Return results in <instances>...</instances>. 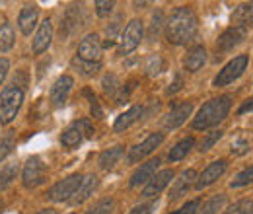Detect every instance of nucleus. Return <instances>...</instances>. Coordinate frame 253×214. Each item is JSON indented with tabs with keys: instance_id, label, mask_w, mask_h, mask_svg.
Returning <instances> with one entry per match:
<instances>
[{
	"instance_id": "nucleus-47",
	"label": "nucleus",
	"mask_w": 253,
	"mask_h": 214,
	"mask_svg": "<svg viewBox=\"0 0 253 214\" xmlns=\"http://www.w3.org/2000/svg\"><path fill=\"white\" fill-rule=\"evenodd\" d=\"M68 214H74V213H68Z\"/></svg>"
},
{
	"instance_id": "nucleus-10",
	"label": "nucleus",
	"mask_w": 253,
	"mask_h": 214,
	"mask_svg": "<svg viewBox=\"0 0 253 214\" xmlns=\"http://www.w3.org/2000/svg\"><path fill=\"white\" fill-rule=\"evenodd\" d=\"M53 22L47 18L45 22H41L39 24V28L35 31V37H33L32 41V51L33 55H41V53H45L49 47H51V41H53Z\"/></svg>"
},
{
	"instance_id": "nucleus-24",
	"label": "nucleus",
	"mask_w": 253,
	"mask_h": 214,
	"mask_svg": "<svg viewBox=\"0 0 253 214\" xmlns=\"http://www.w3.org/2000/svg\"><path fill=\"white\" fill-rule=\"evenodd\" d=\"M121 156H123V148H121V146H113V148H109V150L99 154L97 164H99L101 170H111V168L121 160Z\"/></svg>"
},
{
	"instance_id": "nucleus-46",
	"label": "nucleus",
	"mask_w": 253,
	"mask_h": 214,
	"mask_svg": "<svg viewBox=\"0 0 253 214\" xmlns=\"http://www.w3.org/2000/svg\"><path fill=\"white\" fill-rule=\"evenodd\" d=\"M35 214H59V213H57V209H51V207H49V209H41V211H37Z\"/></svg>"
},
{
	"instance_id": "nucleus-34",
	"label": "nucleus",
	"mask_w": 253,
	"mask_h": 214,
	"mask_svg": "<svg viewBox=\"0 0 253 214\" xmlns=\"http://www.w3.org/2000/svg\"><path fill=\"white\" fill-rule=\"evenodd\" d=\"M14 146H16V138H14V132L10 130V132L0 140V162H2L6 156H10V154L14 152Z\"/></svg>"
},
{
	"instance_id": "nucleus-16",
	"label": "nucleus",
	"mask_w": 253,
	"mask_h": 214,
	"mask_svg": "<svg viewBox=\"0 0 253 214\" xmlns=\"http://www.w3.org/2000/svg\"><path fill=\"white\" fill-rule=\"evenodd\" d=\"M160 166V158H152V160H148V162H144V164H140V168L132 173V177H130V181L128 185L130 187H138V185H146L154 175H156V170H158Z\"/></svg>"
},
{
	"instance_id": "nucleus-36",
	"label": "nucleus",
	"mask_w": 253,
	"mask_h": 214,
	"mask_svg": "<svg viewBox=\"0 0 253 214\" xmlns=\"http://www.w3.org/2000/svg\"><path fill=\"white\" fill-rule=\"evenodd\" d=\"M94 6H95V14H97L99 18H105V16H109V14L113 12L115 2H113V0H95Z\"/></svg>"
},
{
	"instance_id": "nucleus-14",
	"label": "nucleus",
	"mask_w": 253,
	"mask_h": 214,
	"mask_svg": "<svg viewBox=\"0 0 253 214\" xmlns=\"http://www.w3.org/2000/svg\"><path fill=\"white\" fill-rule=\"evenodd\" d=\"M191 113H193V103L191 101L173 105V109L164 117V127L168 130H173V128L181 127L183 123L187 121V117H191Z\"/></svg>"
},
{
	"instance_id": "nucleus-21",
	"label": "nucleus",
	"mask_w": 253,
	"mask_h": 214,
	"mask_svg": "<svg viewBox=\"0 0 253 214\" xmlns=\"http://www.w3.org/2000/svg\"><path fill=\"white\" fill-rule=\"evenodd\" d=\"M140 117H142V107H140V105H132L130 109H126L125 113H121V115L115 119L113 130H115V132H125L126 128H128L130 125H134Z\"/></svg>"
},
{
	"instance_id": "nucleus-32",
	"label": "nucleus",
	"mask_w": 253,
	"mask_h": 214,
	"mask_svg": "<svg viewBox=\"0 0 253 214\" xmlns=\"http://www.w3.org/2000/svg\"><path fill=\"white\" fill-rule=\"evenodd\" d=\"M250 183H253V166L246 168L244 171H240V173L232 179L230 187H232V189H238V187H244V185H250Z\"/></svg>"
},
{
	"instance_id": "nucleus-15",
	"label": "nucleus",
	"mask_w": 253,
	"mask_h": 214,
	"mask_svg": "<svg viewBox=\"0 0 253 214\" xmlns=\"http://www.w3.org/2000/svg\"><path fill=\"white\" fill-rule=\"evenodd\" d=\"M72 86H74V78L68 76V74H63V76L53 84V88H51V103H53L55 107L64 105V101L68 99V93L72 90Z\"/></svg>"
},
{
	"instance_id": "nucleus-37",
	"label": "nucleus",
	"mask_w": 253,
	"mask_h": 214,
	"mask_svg": "<svg viewBox=\"0 0 253 214\" xmlns=\"http://www.w3.org/2000/svg\"><path fill=\"white\" fill-rule=\"evenodd\" d=\"M162 26H164V14L158 10V12L152 16V24H150V30H148V37H150V39H156L160 30H162Z\"/></svg>"
},
{
	"instance_id": "nucleus-20",
	"label": "nucleus",
	"mask_w": 253,
	"mask_h": 214,
	"mask_svg": "<svg viewBox=\"0 0 253 214\" xmlns=\"http://www.w3.org/2000/svg\"><path fill=\"white\" fill-rule=\"evenodd\" d=\"M97 185H99V179H97L95 175H86V177H82V183L76 189V193H74V197L70 199V203H72V205H82L86 199H90V197L94 195Z\"/></svg>"
},
{
	"instance_id": "nucleus-11",
	"label": "nucleus",
	"mask_w": 253,
	"mask_h": 214,
	"mask_svg": "<svg viewBox=\"0 0 253 214\" xmlns=\"http://www.w3.org/2000/svg\"><path fill=\"white\" fill-rule=\"evenodd\" d=\"M162 142H164V134H162V132H152L144 142H140V144H136L134 148H130V152H128V162H130V164H136V162L144 160L148 154L154 152Z\"/></svg>"
},
{
	"instance_id": "nucleus-4",
	"label": "nucleus",
	"mask_w": 253,
	"mask_h": 214,
	"mask_svg": "<svg viewBox=\"0 0 253 214\" xmlns=\"http://www.w3.org/2000/svg\"><path fill=\"white\" fill-rule=\"evenodd\" d=\"M94 127L90 119H78V121L70 123L66 128H64L63 136H61V144L64 148H76L78 144H82L84 138H90L94 136Z\"/></svg>"
},
{
	"instance_id": "nucleus-25",
	"label": "nucleus",
	"mask_w": 253,
	"mask_h": 214,
	"mask_svg": "<svg viewBox=\"0 0 253 214\" xmlns=\"http://www.w3.org/2000/svg\"><path fill=\"white\" fill-rule=\"evenodd\" d=\"M195 146V138L187 136L183 140H179L171 150H169V162H177V160H183L187 154L191 152V148Z\"/></svg>"
},
{
	"instance_id": "nucleus-41",
	"label": "nucleus",
	"mask_w": 253,
	"mask_h": 214,
	"mask_svg": "<svg viewBox=\"0 0 253 214\" xmlns=\"http://www.w3.org/2000/svg\"><path fill=\"white\" fill-rule=\"evenodd\" d=\"M199 211V201L195 199V201H189V203H185L179 211H173L171 214H197Z\"/></svg>"
},
{
	"instance_id": "nucleus-6",
	"label": "nucleus",
	"mask_w": 253,
	"mask_h": 214,
	"mask_svg": "<svg viewBox=\"0 0 253 214\" xmlns=\"http://www.w3.org/2000/svg\"><path fill=\"white\" fill-rule=\"evenodd\" d=\"M45 173H47V164L39 158V156H32L22 170V185L26 189H35L41 183H45Z\"/></svg>"
},
{
	"instance_id": "nucleus-38",
	"label": "nucleus",
	"mask_w": 253,
	"mask_h": 214,
	"mask_svg": "<svg viewBox=\"0 0 253 214\" xmlns=\"http://www.w3.org/2000/svg\"><path fill=\"white\" fill-rule=\"evenodd\" d=\"M101 84H103V92L105 93H115L119 88V78L115 74H105Z\"/></svg>"
},
{
	"instance_id": "nucleus-39",
	"label": "nucleus",
	"mask_w": 253,
	"mask_h": 214,
	"mask_svg": "<svg viewBox=\"0 0 253 214\" xmlns=\"http://www.w3.org/2000/svg\"><path fill=\"white\" fill-rule=\"evenodd\" d=\"M84 95L90 99V109H92V115H94L95 119H99L103 113H101V109H99V103H97V99H95V95L90 90H84Z\"/></svg>"
},
{
	"instance_id": "nucleus-12",
	"label": "nucleus",
	"mask_w": 253,
	"mask_h": 214,
	"mask_svg": "<svg viewBox=\"0 0 253 214\" xmlns=\"http://www.w3.org/2000/svg\"><path fill=\"white\" fill-rule=\"evenodd\" d=\"M226 168H228L226 160H216V162L209 164V166L203 170V173L197 177V181H195V187H197V189H205V187H209V185L216 183V181L220 179L222 175H224Z\"/></svg>"
},
{
	"instance_id": "nucleus-29",
	"label": "nucleus",
	"mask_w": 253,
	"mask_h": 214,
	"mask_svg": "<svg viewBox=\"0 0 253 214\" xmlns=\"http://www.w3.org/2000/svg\"><path fill=\"white\" fill-rule=\"evenodd\" d=\"M224 214H253V199H242L234 205H230Z\"/></svg>"
},
{
	"instance_id": "nucleus-27",
	"label": "nucleus",
	"mask_w": 253,
	"mask_h": 214,
	"mask_svg": "<svg viewBox=\"0 0 253 214\" xmlns=\"http://www.w3.org/2000/svg\"><path fill=\"white\" fill-rule=\"evenodd\" d=\"M16 175H18V164H6L0 170V193L6 191L10 185L14 183Z\"/></svg>"
},
{
	"instance_id": "nucleus-22",
	"label": "nucleus",
	"mask_w": 253,
	"mask_h": 214,
	"mask_svg": "<svg viewBox=\"0 0 253 214\" xmlns=\"http://www.w3.org/2000/svg\"><path fill=\"white\" fill-rule=\"evenodd\" d=\"M232 24L238 26V28H250L253 24V2H246V4H240L234 14H232Z\"/></svg>"
},
{
	"instance_id": "nucleus-8",
	"label": "nucleus",
	"mask_w": 253,
	"mask_h": 214,
	"mask_svg": "<svg viewBox=\"0 0 253 214\" xmlns=\"http://www.w3.org/2000/svg\"><path fill=\"white\" fill-rule=\"evenodd\" d=\"M80 183H82V175H80V173L68 175L66 179H63V181H59V183L53 185V187L49 189L47 197H49L51 201H55V203H64V201H70V199L74 197L76 189L80 187Z\"/></svg>"
},
{
	"instance_id": "nucleus-30",
	"label": "nucleus",
	"mask_w": 253,
	"mask_h": 214,
	"mask_svg": "<svg viewBox=\"0 0 253 214\" xmlns=\"http://www.w3.org/2000/svg\"><path fill=\"white\" fill-rule=\"evenodd\" d=\"M222 134H224V130H212V132H209L201 142H199V152H207V150H211L218 140L222 138Z\"/></svg>"
},
{
	"instance_id": "nucleus-42",
	"label": "nucleus",
	"mask_w": 253,
	"mask_h": 214,
	"mask_svg": "<svg viewBox=\"0 0 253 214\" xmlns=\"http://www.w3.org/2000/svg\"><path fill=\"white\" fill-rule=\"evenodd\" d=\"M8 70H10V61L8 59H0V86H2V82L6 80V76H8Z\"/></svg>"
},
{
	"instance_id": "nucleus-3",
	"label": "nucleus",
	"mask_w": 253,
	"mask_h": 214,
	"mask_svg": "<svg viewBox=\"0 0 253 214\" xmlns=\"http://www.w3.org/2000/svg\"><path fill=\"white\" fill-rule=\"evenodd\" d=\"M24 103V90L20 86H6L0 93V125H10Z\"/></svg>"
},
{
	"instance_id": "nucleus-28",
	"label": "nucleus",
	"mask_w": 253,
	"mask_h": 214,
	"mask_svg": "<svg viewBox=\"0 0 253 214\" xmlns=\"http://www.w3.org/2000/svg\"><path fill=\"white\" fill-rule=\"evenodd\" d=\"M224 203H226V195H214L212 199H209L203 207H199V211L197 214H218L222 207H224Z\"/></svg>"
},
{
	"instance_id": "nucleus-19",
	"label": "nucleus",
	"mask_w": 253,
	"mask_h": 214,
	"mask_svg": "<svg viewBox=\"0 0 253 214\" xmlns=\"http://www.w3.org/2000/svg\"><path fill=\"white\" fill-rule=\"evenodd\" d=\"M37 18H39V12H37V6H24L20 16H18V28L24 35H32V31L37 26Z\"/></svg>"
},
{
	"instance_id": "nucleus-13",
	"label": "nucleus",
	"mask_w": 253,
	"mask_h": 214,
	"mask_svg": "<svg viewBox=\"0 0 253 214\" xmlns=\"http://www.w3.org/2000/svg\"><path fill=\"white\" fill-rule=\"evenodd\" d=\"M246 35H248V30H246V28L232 26V28H228V30H224L220 33V37H218V41H216V47L220 49L222 53H228V51H232L234 47H238V45L246 39Z\"/></svg>"
},
{
	"instance_id": "nucleus-43",
	"label": "nucleus",
	"mask_w": 253,
	"mask_h": 214,
	"mask_svg": "<svg viewBox=\"0 0 253 214\" xmlns=\"http://www.w3.org/2000/svg\"><path fill=\"white\" fill-rule=\"evenodd\" d=\"M248 148H250V144L246 140H238V142L232 144V154H246Z\"/></svg>"
},
{
	"instance_id": "nucleus-31",
	"label": "nucleus",
	"mask_w": 253,
	"mask_h": 214,
	"mask_svg": "<svg viewBox=\"0 0 253 214\" xmlns=\"http://www.w3.org/2000/svg\"><path fill=\"white\" fill-rule=\"evenodd\" d=\"M72 66H76L84 76H94L97 74V70L101 68V64L99 62H86V61H80L78 57L72 61Z\"/></svg>"
},
{
	"instance_id": "nucleus-40",
	"label": "nucleus",
	"mask_w": 253,
	"mask_h": 214,
	"mask_svg": "<svg viewBox=\"0 0 253 214\" xmlns=\"http://www.w3.org/2000/svg\"><path fill=\"white\" fill-rule=\"evenodd\" d=\"M183 90V78H181V74H175V80L166 88V93L168 95H173V93L181 92Z\"/></svg>"
},
{
	"instance_id": "nucleus-44",
	"label": "nucleus",
	"mask_w": 253,
	"mask_h": 214,
	"mask_svg": "<svg viewBox=\"0 0 253 214\" xmlns=\"http://www.w3.org/2000/svg\"><path fill=\"white\" fill-rule=\"evenodd\" d=\"M248 111H253V95L250 99H246L242 105H240V109H238V115H244V113H248Z\"/></svg>"
},
{
	"instance_id": "nucleus-5",
	"label": "nucleus",
	"mask_w": 253,
	"mask_h": 214,
	"mask_svg": "<svg viewBox=\"0 0 253 214\" xmlns=\"http://www.w3.org/2000/svg\"><path fill=\"white\" fill-rule=\"evenodd\" d=\"M142 35H144V24H142V20H138V18L130 20V22L126 24V28L123 30V33H121V37H119L117 53H119V55H128V53H132V51L140 45Z\"/></svg>"
},
{
	"instance_id": "nucleus-2",
	"label": "nucleus",
	"mask_w": 253,
	"mask_h": 214,
	"mask_svg": "<svg viewBox=\"0 0 253 214\" xmlns=\"http://www.w3.org/2000/svg\"><path fill=\"white\" fill-rule=\"evenodd\" d=\"M230 107H232V99L228 95H220V97H214V99H209L199 111L197 115L193 117V128L195 130H205V128H211V127H216L218 123H222L228 113H230Z\"/></svg>"
},
{
	"instance_id": "nucleus-18",
	"label": "nucleus",
	"mask_w": 253,
	"mask_h": 214,
	"mask_svg": "<svg viewBox=\"0 0 253 214\" xmlns=\"http://www.w3.org/2000/svg\"><path fill=\"white\" fill-rule=\"evenodd\" d=\"M195 181H197V171H195V170H185V171L179 175V179H175V183L171 187V191H169V201H177V199H181L183 195H187V191L195 185Z\"/></svg>"
},
{
	"instance_id": "nucleus-1",
	"label": "nucleus",
	"mask_w": 253,
	"mask_h": 214,
	"mask_svg": "<svg viewBox=\"0 0 253 214\" xmlns=\"http://www.w3.org/2000/svg\"><path fill=\"white\" fill-rule=\"evenodd\" d=\"M199 31V18L189 6H179L166 22V39L171 45H187Z\"/></svg>"
},
{
	"instance_id": "nucleus-35",
	"label": "nucleus",
	"mask_w": 253,
	"mask_h": 214,
	"mask_svg": "<svg viewBox=\"0 0 253 214\" xmlns=\"http://www.w3.org/2000/svg\"><path fill=\"white\" fill-rule=\"evenodd\" d=\"M162 70H164V61H162V57H160V55H150L148 61H146V72H148L150 76H156Z\"/></svg>"
},
{
	"instance_id": "nucleus-33",
	"label": "nucleus",
	"mask_w": 253,
	"mask_h": 214,
	"mask_svg": "<svg viewBox=\"0 0 253 214\" xmlns=\"http://www.w3.org/2000/svg\"><path fill=\"white\" fill-rule=\"evenodd\" d=\"M115 209V201L113 199H103L99 203H95L92 209H88L86 214H111Z\"/></svg>"
},
{
	"instance_id": "nucleus-26",
	"label": "nucleus",
	"mask_w": 253,
	"mask_h": 214,
	"mask_svg": "<svg viewBox=\"0 0 253 214\" xmlns=\"http://www.w3.org/2000/svg\"><path fill=\"white\" fill-rule=\"evenodd\" d=\"M16 43V33L12 24H2L0 26V53H8Z\"/></svg>"
},
{
	"instance_id": "nucleus-45",
	"label": "nucleus",
	"mask_w": 253,
	"mask_h": 214,
	"mask_svg": "<svg viewBox=\"0 0 253 214\" xmlns=\"http://www.w3.org/2000/svg\"><path fill=\"white\" fill-rule=\"evenodd\" d=\"M152 209H154V205H140V207L132 209L130 214H150L152 213Z\"/></svg>"
},
{
	"instance_id": "nucleus-9",
	"label": "nucleus",
	"mask_w": 253,
	"mask_h": 214,
	"mask_svg": "<svg viewBox=\"0 0 253 214\" xmlns=\"http://www.w3.org/2000/svg\"><path fill=\"white\" fill-rule=\"evenodd\" d=\"M101 41H99V35L95 33H88L80 45H78V59L86 62H99L101 57Z\"/></svg>"
},
{
	"instance_id": "nucleus-17",
	"label": "nucleus",
	"mask_w": 253,
	"mask_h": 214,
	"mask_svg": "<svg viewBox=\"0 0 253 214\" xmlns=\"http://www.w3.org/2000/svg\"><path fill=\"white\" fill-rule=\"evenodd\" d=\"M171 179H173V171H171V170H162V171H158L148 183L144 185L142 195H144V197H158L160 193L171 183Z\"/></svg>"
},
{
	"instance_id": "nucleus-7",
	"label": "nucleus",
	"mask_w": 253,
	"mask_h": 214,
	"mask_svg": "<svg viewBox=\"0 0 253 214\" xmlns=\"http://www.w3.org/2000/svg\"><path fill=\"white\" fill-rule=\"evenodd\" d=\"M248 62H250L248 55H238V57H234V59L216 74L214 86H216V88H222V86H228V84H232L234 80H238V78L244 74V70L248 68Z\"/></svg>"
},
{
	"instance_id": "nucleus-23",
	"label": "nucleus",
	"mask_w": 253,
	"mask_h": 214,
	"mask_svg": "<svg viewBox=\"0 0 253 214\" xmlns=\"http://www.w3.org/2000/svg\"><path fill=\"white\" fill-rule=\"evenodd\" d=\"M205 62H207V51H205V47L199 45V47H193L189 53L185 55L183 66H185L187 72H197Z\"/></svg>"
}]
</instances>
